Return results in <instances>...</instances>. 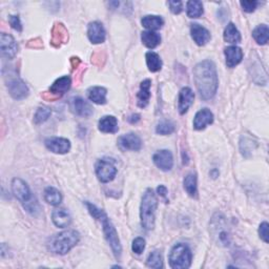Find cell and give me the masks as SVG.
Instances as JSON below:
<instances>
[{"label": "cell", "mask_w": 269, "mask_h": 269, "mask_svg": "<svg viewBox=\"0 0 269 269\" xmlns=\"http://www.w3.org/2000/svg\"><path fill=\"white\" fill-rule=\"evenodd\" d=\"M194 79L196 88L203 100H209L215 97L219 84L215 63L210 60L198 63L194 67Z\"/></svg>", "instance_id": "obj_1"}, {"label": "cell", "mask_w": 269, "mask_h": 269, "mask_svg": "<svg viewBox=\"0 0 269 269\" xmlns=\"http://www.w3.org/2000/svg\"><path fill=\"white\" fill-rule=\"evenodd\" d=\"M85 205L86 207H88V210L91 213V216L101 222L103 235L105 236L107 243L109 244L110 248H112L113 250L115 258L117 260H120L121 254H122V246L119 240V236H118L116 228L114 227L113 223L110 222V220L108 219L106 213L102 209L98 208L96 205H94L90 202H85Z\"/></svg>", "instance_id": "obj_2"}, {"label": "cell", "mask_w": 269, "mask_h": 269, "mask_svg": "<svg viewBox=\"0 0 269 269\" xmlns=\"http://www.w3.org/2000/svg\"><path fill=\"white\" fill-rule=\"evenodd\" d=\"M80 240V235L76 231H66L53 235L47 242V249L55 255H67Z\"/></svg>", "instance_id": "obj_3"}, {"label": "cell", "mask_w": 269, "mask_h": 269, "mask_svg": "<svg viewBox=\"0 0 269 269\" xmlns=\"http://www.w3.org/2000/svg\"><path fill=\"white\" fill-rule=\"evenodd\" d=\"M158 206V200L155 193L148 188L143 194L140 206V219L141 225L146 231H152L155 227L156 210Z\"/></svg>", "instance_id": "obj_4"}, {"label": "cell", "mask_w": 269, "mask_h": 269, "mask_svg": "<svg viewBox=\"0 0 269 269\" xmlns=\"http://www.w3.org/2000/svg\"><path fill=\"white\" fill-rule=\"evenodd\" d=\"M12 191L14 196L23 204L26 210H28L32 215H36V212L39 211V204L32 195L31 189L26 182L19 178L13 179Z\"/></svg>", "instance_id": "obj_5"}, {"label": "cell", "mask_w": 269, "mask_h": 269, "mask_svg": "<svg viewBox=\"0 0 269 269\" xmlns=\"http://www.w3.org/2000/svg\"><path fill=\"white\" fill-rule=\"evenodd\" d=\"M193 254L186 244L179 243L172 247L169 254V265L173 269H186L192 264Z\"/></svg>", "instance_id": "obj_6"}, {"label": "cell", "mask_w": 269, "mask_h": 269, "mask_svg": "<svg viewBox=\"0 0 269 269\" xmlns=\"http://www.w3.org/2000/svg\"><path fill=\"white\" fill-rule=\"evenodd\" d=\"M72 84V79L68 76H63L55 81L50 88L49 92H44L41 97L46 101H56L60 99L69 89Z\"/></svg>", "instance_id": "obj_7"}, {"label": "cell", "mask_w": 269, "mask_h": 269, "mask_svg": "<svg viewBox=\"0 0 269 269\" xmlns=\"http://www.w3.org/2000/svg\"><path fill=\"white\" fill-rule=\"evenodd\" d=\"M96 175L102 183L113 181L117 175V168L112 159H101L96 163Z\"/></svg>", "instance_id": "obj_8"}, {"label": "cell", "mask_w": 269, "mask_h": 269, "mask_svg": "<svg viewBox=\"0 0 269 269\" xmlns=\"http://www.w3.org/2000/svg\"><path fill=\"white\" fill-rule=\"evenodd\" d=\"M7 90L11 96L16 100H21L28 97L29 95V88L27 84L23 82L18 77H11L9 81L6 82Z\"/></svg>", "instance_id": "obj_9"}, {"label": "cell", "mask_w": 269, "mask_h": 269, "mask_svg": "<svg viewBox=\"0 0 269 269\" xmlns=\"http://www.w3.org/2000/svg\"><path fill=\"white\" fill-rule=\"evenodd\" d=\"M0 51L1 56L6 59H13L18 53V45L13 36L2 33L0 36Z\"/></svg>", "instance_id": "obj_10"}, {"label": "cell", "mask_w": 269, "mask_h": 269, "mask_svg": "<svg viewBox=\"0 0 269 269\" xmlns=\"http://www.w3.org/2000/svg\"><path fill=\"white\" fill-rule=\"evenodd\" d=\"M118 145L122 150H132V152H138L142 147V140L138 134L130 133L118 138Z\"/></svg>", "instance_id": "obj_11"}, {"label": "cell", "mask_w": 269, "mask_h": 269, "mask_svg": "<svg viewBox=\"0 0 269 269\" xmlns=\"http://www.w3.org/2000/svg\"><path fill=\"white\" fill-rule=\"evenodd\" d=\"M44 144L46 148L51 150L54 154L63 155L69 152L70 149V142L69 140L66 138H59V137H51L47 138L44 141Z\"/></svg>", "instance_id": "obj_12"}, {"label": "cell", "mask_w": 269, "mask_h": 269, "mask_svg": "<svg viewBox=\"0 0 269 269\" xmlns=\"http://www.w3.org/2000/svg\"><path fill=\"white\" fill-rule=\"evenodd\" d=\"M153 161L157 168L163 171H169L173 166L172 154L168 149L158 150L153 157Z\"/></svg>", "instance_id": "obj_13"}, {"label": "cell", "mask_w": 269, "mask_h": 269, "mask_svg": "<svg viewBox=\"0 0 269 269\" xmlns=\"http://www.w3.org/2000/svg\"><path fill=\"white\" fill-rule=\"evenodd\" d=\"M69 108L77 115L88 118L93 115V107L88 101L81 97H74L69 100Z\"/></svg>", "instance_id": "obj_14"}, {"label": "cell", "mask_w": 269, "mask_h": 269, "mask_svg": "<svg viewBox=\"0 0 269 269\" xmlns=\"http://www.w3.org/2000/svg\"><path fill=\"white\" fill-rule=\"evenodd\" d=\"M88 36L90 41L94 44L103 43L105 40L106 33L102 23L98 21L91 22L88 27Z\"/></svg>", "instance_id": "obj_15"}, {"label": "cell", "mask_w": 269, "mask_h": 269, "mask_svg": "<svg viewBox=\"0 0 269 269\" xmlns=\"http://www.w3.org/2000/svg\"><path fill=\"white\" fill-rule=\"evenodd\" d=\"M68 33L67 28L62 23L56 22L52 29V39L51 44L54 47H60L62 44L67 42Z\"/></svg>", "instance_id": "obj_16"}, {"label": "cell", "mask_w": 269, "mask_h": 269, "mask_svg": "<svg viewBox=\"0 0 269 269\" xmlns=\"http://www.w3.org/2000/svg\"><path fill=\"white\" fill-rule=\"evenodd\" d=\"M195 99V94L189 88L182 89L179 93V99H178V110L180 115H184L187 113L188 108L192 106L193 102Z\"/></svg>", "instance_id": "obj_17"}, {"label": "cell", "mask_w": 269, "mask_h": 269, "mask_svg": "<svg viewBox=\"0 0 269 269\" xmlns=\"http://www.w3.org/2000/svg\"><path fill=\"white\" fill-rule=\"evenodd\" d=\"M191 34L194 41L200 46L207 44L211 38L209 31L198 23H193L191 26Z\"/></svg>", "instance_id": "obj_18"}, {"label": "cell", "mask_w": 269, "mask_h": 269, "mask_svg": "<svg viewBox=\"0 0 269 269\" xmlns=\"http://www.w3.org/2000/svg\"><path fill=\"white\" fill-rule=\"evenodd\" d=\"M224 55L226 58V66L231 68L238 66L243 59V51L241 47L236 45L227 46L224 50Z\"/></svg>", "instance_id": "obj_19"}, {"label": "cell", "mask_w": 269, "mask_h": 269, "mask_svg": "<svg viewBox=\"0 0 269 269\" xmlns=\"http://www.w3.org/2000/svg\"><path fill=\"white\" fill-rule=\"evenodd\" d=\"M212 122H213V114L208 108H202L195 116L194 129L197 131H202Z\"/></svg>", "instance_id": "obj_20"}, {"label": "cell", "mask_w": 269, "mask_h": 269, "mask_svg": "<svg viewBox=\"0 0 269 269\" xmlns=\"http://www.w3.org/2000/svg\"><path fill=\"white\" fill-rule=\"evenodd\" d=\"M150 85H152V81L149 79L143 80L140 84V91L137 94V103L141 108L146 107L148 104L150 99Z\"/></svg>", "instance_id": "obj_21"}, {"label": "cell", "mask_w": 269, "mask_h": 269, "mask_svg": "<svg viewBox=\"0 0 269 269\" xmlns=\"http://www.w3.org/2000/svg\"><path fill=\"white\" fill-rule=\"evenodd\" d=\"M52 220L54 224L59 228L68 227L72 223V218H70L69 213L66 209H55L52 213Z\"/></svg>", "instance_id": "obj_22"}, {"label": "cell", "mask_w": 269, "mask_h": 269, "mask_svg": "<svg viewBox=\"0 0 269 269\" xmlns=\"http://www.w3.org/2000/svg\"><path fill=\"white\" fill-rule=\"evenodd\" d=\"M98 129L101 133L104 134H115L119 130V128H118V121L114 116L102 117L98 123Z\"/></svg>", "instance_id": "obj_23"}, {"label": "cell", "mask_w": 269, "mask_h": 269, "mask_svg": "<svg viewBox=\"0 0 269 269\" xmlns=\"http://www.w3.org/2000/svg\"><path fill=\"white\" fill-rule=\"evenodd\" d=\"M106 89L102 86H92L88 90L89 99L96 104H105L106 103Z\"/></svg>", "instance_id": "obj_24"}, {"label": "cell", "mask_w": 269, "mask_h": 269, "mask_svg": "<svg viewBox=\"0 0 269 269\" xmlns=\"http://www.w3.org/2000/svg\"><path fill=\"white\" fill-rule=\"evenodd\" d=\"M141 23L142 26L149 31H157V30H160L163 27L164 20L160 17V16L147 15L142 18Z\"/></svg>", "instance_id": "obj_25"}, {"label": "cell", "mask_w": 269, "mask_h": 269, "mask_svg": "<svg viewBox=\"0 0 269 269\" xmlns=\"http://www.w3.org/2000/svg\"><path fill=\"white\" fill-rule=\"evenodd\" d=\"M141 40L148 49H155L161 43V36L156 32L147 31L141 34Z\"/></svg>", "instance_id": "obj_26"}, {"label": "cell", "mask_w": 269, "mask_h": 269, "mask_svg": "<svg viewBox=\"0 0 269 269\" xmlns=\"http://www.w3.org/2000/svg\"><path fill=\"white\" fill-rule=\"evenodd\" d=\"M224 40L228 43L236 44L241 42V34L239 30L234 25L233 22L228 23L224 31Z\"/></svg>", "instance_id": "obj_27"}, {"label": "cell", "mask_w": 269, "mask_h": 269, "mask_svg": "<svg viewBox=\"0 0 269 269\" xmlns=\"http://www.w3.org/2000/svg\"><path fill=\"white\" fill-rule=\"evenodd\" d=\"M146 65L150 72L156 73L162 68V60L157 53L148 52L146 53Z\"/></svg>", "instance_id": "obj_28"}, {"label": "cell", "mask_w": 269, "mask_h": 269, "mask_svg": "<svg viewBox=\"0 0 269 269\" xmlns=\"http://www.w3.org/2000/svg\"><path fill=\"white\" fill-rule=\"evenodd\" d=\"M44 200L53 206H57L62 201V195L58 189L50 186L44 191Z\"/></svg>", "instance_id": "obj_29"}, {"label": "cell", "mask_w": 269, "mask_h": 269, "mask_svg": "<svg viewBox=\"0 0 269 269\" xmlns=\"http://www.w3.org/2000/svg\"><path fill=\"white\" fill-rule=\"evenodd\" d=\"M203 4L198 0H192L186 3V13L189 18H199L203 15Z\"/></svg>", "instance_id": "obj_30"}, {"label": "cell", "mask_w": 269, "mask_h": 269, "mask_svg": "<svg viewBox=\"0 0 269 269\" xmlns=\"http://www.w3.org/2000/svg\"><path fill=\"white\" fill-rule=\"evenodd\" d=\"M184 189L186 191V193L193 197L196 198L197 194H198V186H197V175L194 172L188 173V175L184 178Z\"/></svg>", "instance_id": "obj_31"}, {"label": "cell", "mask_w": 269, "mask_h": 269, "mask_svg": "<svg viewBox=\"0 0 269 269\" xmlns=\"http://www.w3.org/2000/svg\"><path fill=\"white\" fill-rule=\"evenodd\" d=\"M252 37H254L255 40L258 44L264 45L268 42L269 38V30L266 25H261L257 27L254 32H252Z\"/></svg>", "instance_id": "obj_32"}, {"label": "cell", "mask_w": 269, "mask_h": 269, "mask_svg": "<svg viewBox=\"0 0 269 269\" xmlns=\"http://www.w3.org/2000/svg\"><path fill=\"white\" fill-rule=\"evenodd\" d=\"M146 265L150 268L159 269L163 267V261H162V255L160 250H155L150 254L147 258Z\"/></svg>", "instance_id": "obj_33"}, {"label": "cell", "mask_w": 269, "mask_h": 269, "mask_svg": "<svg viewBox=\"0 0 269 269\" xmlns=\"http://www.w3.org/2000/svg\"><path fill=\"white\" fill-rule=\"evenodd\" d=\"M52 114V110L47 106H39L36 110L34 116V122L35 124H41L49 119Z\"/></svg>", "instance_id": "obj_34"}, {"label": "cell", "mask_w": 269, "mask_h": 269, "mask_svg": "<svg viewBox=\"0 0 269 269\" xmlns=\"http://www.w3.org/2000/svg\"><path fill=\"white\" fill-rule=\"evenodd\" d=\"M175 132V125H173L169 121H162L159 124L157 125L156 128V133L159 134H163V136H166V134H170Z\"/></svg>", "instance_id": "obj_35"}, {"label": "cell", "mask_w": 269, "mask_h": 269, "mask_svg": "<svg viewBox=\"0 0 269 269\" xmlns=\"http://www.w3.org/2000/svg\"><path fill=\"white\" fill-rule=\"evenodd\" d=\"M132 249L136 255H141L145 249V240L143 238H136L133 241Z\"/></svg>", "instance_id": "obj_36"}, {"label": "cell", "mask_w": 269, "mask_h": 269, "mask_svg": "<svg viewBox=\"0 0 269 269\" xmlns=\"http://www.w3.org/2000/svg\"><path fill=\"white\" fill-rule=\"evenodd\" d=\"M242 9L246 13H252L255 12L257 6L259 5V1H241L240 2Z\"/></svg>", "instance_id": "obj_37"}, {"label": "cell", "mask_w": 269, "mask_h": 269, "mask_svg": "<svg viewBox=\"0 0 269 269\" xmlns=\"http://www.w3.org/2000/svg\"><path fill=\"white\" fill-rule=\"evenodd\" d=\"M259 235H260V238L262 239L265 243H268V242H269L268 223H267V222L261 223V225H260V227H259Z\"/></svg>", "instance_id": "obj_38"}, {"label": "cell", "mask_w": 269, "mask_h": 269, "mask_svg": "<svg viewBox=\"0 0 269 269\" xmlns=\"http://www.w3.org/2000/svg\"><path fill=\"white\" fill-rule=\"evenodd\" d=\"M168 4L169 5V9L172 14L178 15L183 11V3H182V1H168Z\"/></svg>", "instance_id": "obj_39"}, {"label": "cell", "mask_w": 269, "mask_h": 269, "mask_svg": "<svg viewBox=\"0 0 269 269\" xmlns=\"http://www.w3.org/2000/svg\"><path fill=\"white\" fill-rule=\"evenodd\" d=\"M105 60V55L103 53H95L92 56V63L95 66L102 67Z\"/></svg>", "instance_id": "obj_40"}, {"label": "cell", "mask_w": 269, "mask_h": 269, "mask_svg": "<svg viewBox=\"0 0 269 269\" xmlns=\"http://www.w3.org/2000/svg\"><path fill=\"white\" fill-rule=\"evenodd\" d=\"M9 22L14 30L18 31V32L22 31V26H21V22H20V19H19L18 16H15V15L9 16Z\"/></svg>", "instance_id": "obj_41"}, {"label": "cell", "mask_w": 269, "mask_h": 269, "mask_svg": "<svg viewBox=\"0 0 269 269\" xmlns=\"http://www.w3.org/2000/svg\"><path fill=\"white\" fill-rule=\"evenodd\" d=\"M28 46L32 47V49H40V47L43 46V43L40 38H35L28 42Z\"/></svg>", "instance_id": "obj_42"}, {"label": "cell", "mask_w": 269, "mask_h": 269, "mask_svg": "<svg viewBox=\"0 0 269 269\" xmlns=\"http://www.w3.org/2000/svg\"><path fill=\"white\" fill-rule=\"evenodd\" d=\"M157 193H158V195H159L160 197H162V198H164V199H166V196H168V188H166L163 185H160L159 187L157 188Z\"/></svg>", "instance_id": "obj_43"}, {"label": "cell", "mask_w": 269, "mask_h": 269, "mask_svg": "<svg viewBox=\"0 0 269 269\" xmlns=\"http://www.w3.org/2000/svg\"><path fill=\"white\" fill-rule=\"evenodd\" d=\"M70 62H72V66H73V68H74V69H75V68L77 69L78 67L80 66V63H81L80 59L77 58V57H73L72 59H70Z\"/></svg>", "instance_id": "obj_44"}, {"label": "cell", "mask_w": 269, "mask_h": 269, "mask_svg": "<svg viewBox=\"0 0 269 269\" xmlns=\"http://www.w3.org/2000/svg\"><path fill=\"white\" fill-rule=\"evenodd\" d=\"M140 120V115H138V114H136V115H132L130 118H129V121L131 122V123H136V122H138Z\"/></svg>", "instance_id": "obj_45"}]
</instances>
